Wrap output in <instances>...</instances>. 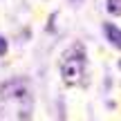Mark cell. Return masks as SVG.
I'll return each instance as SVG.
<instances>
[{
    "label": "cell",
    "instance_id": "1",
    "mask_svg": "<svg viewBox=\"0 0 121 121\" xmlns=\"http://www.w3.org/2000/svg\"><path fill=\"white\" fill-rule=\"evenodd\" d=\"M83 63H85V58H83L81 52H78L76 56H67L63 60L60 74H63V81L67 83V85H76V83L81 81V76H83Z\"/></svg>",
    "mask_w": 121,
    "mask_h": 121
},
{
    "label": "cell",
    "instance_id": "2",
    "mask_svg": "<svg viewBox=\"0 0 121 121\" xmlns=\"http://www.w3.org/2000/svg\"><path fill=\"white\" fill-rule=\"evenodd\" d=\"M103 29H105V36H108V40L121 49V29H119L117 25H112V22H105Z\"/></svg>",
    "mask_w": 121,
    "mask_h": 121
},
{
    "label": "cell",
    "instance_id": "3",
    "mask_svg": "<svg viewBox=\"0 0 121 121\" xmlns=\"http://www.w3.org/2000/svg\"><path fill=\"white\" fill-rule=\"evenodd\" d=\"M108 11L114 13V16H119L121 13V0H108Z\"/></svg>",
    "mask_w": 121,
    "mask_h": 121
},
{
    "label": "cell",
    "instance_id": "4",
    "mask_svg": "<svg viewBox=\"0 0 121 121\" xmlns=\"http://www.w3.org/2000/svg\"><path fill=\"white\" fill-rule=\"evenodd\" d=\"M4 54H7V40L0 36V56H4Z\"/></svg>",
    "mask_w": 121,
    "mask_h": 121
}]
</instances>
